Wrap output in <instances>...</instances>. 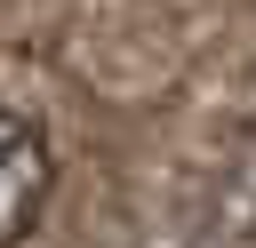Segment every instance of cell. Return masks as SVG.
<instances>
[{
	"instance_id": "cell-1",
	"label": "cell",
	"mask_w": 256,
	"mask_h": 248,
	"mask_svg": "<svg viewBox=\"0 0 256 248\" xmlns=\"http://www.w3.org/2000/svg\"><path fill=\"white\" fill-rule=\"evenodd\" d=\"M48 184H56V160H48L40 120H24V112L0 104V248H16V240L40 224Z\"/></svg>"
}]
</instances>
